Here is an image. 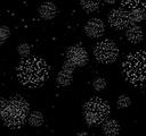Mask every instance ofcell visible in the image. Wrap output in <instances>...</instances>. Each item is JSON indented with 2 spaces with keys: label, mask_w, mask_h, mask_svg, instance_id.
Wrapping results in <instances>:
<instances>
[{
  "label": "cell",
  "mask_w": 146,
  "mask_h": 136,
  "mask_svg": "<svg viewBox=\"0 0 146 136\" xmlns=\"http://www.w3.org/2000/svg\"><path fill=\"white\" fill-rule=\"evenodd\" d=\"M17 79L27 87H39L49 77L50 68L44 60L38 57H31L23 60L16 69Z\"/></svg>",
  "instance_id": "obj_1"
},
{
  "label": "cell",
  "mask_w": 146,
  "mask_h": 136,
  "mask_svg": "<svg viewBox=\"0 0 146 136\" xmlns=\"http://www.w3.org/2000/svg\"><path fill=\"white\" fill-rule=\"evenodd\" d=\"M146 56L144 51H137L128 54L122 63V70L125 79L133 85L143 86L145 80Z\"/></svg>",
  "instance_id": "obj_2"
},
{
  "label": "cell",
  "mask_w": 146,
  "mask_h": 136,
  "mask_svg": "<svg viewBox=\"0 0 146 136\" xmlns=\"http://www.w3.org/2000/svg\"><path fill=\"white\" fill-rule=\"evenodd\" d=\"M83 112L84 120L89 126H98L108 118L111 108L105 100L100 97H91L86 102Z\"/></svg>",
  "instance_id": "obj_3"
},
{
  "label": "cell",
  "mask_w": 146,
  "mask_h": 136,
  "mask_svg": "<svg viewBox=\"0 0 146 136\" xmlns=\"http://www.w3.org/2000/svg\"><path fill=\"white\" fill-rule=\"evenodd\" d=\"M94 56L102 63H112L119 56V48L112 40H103L98 42L94 49Z\"/></svg>",
  "instance_id": "obj_4"
},
{
  "label": "cell",
  "mask_w": 146,
  "mask_h": 136,
  "mask_svg": "<svg viewBox=\"0 0 146 136\" xmlns=\"http://www.w3.org/2000/svg\"><path fill=\"white\" fill-rule=\"evenodd\" d=\"M27 114H25L24 112L19 111L18 109L11 107V105H7V108L5 109V111L1 114V118L5 122V125L11 129H18L21 128L25 120H26Z\"/></svg>",
  "instance_id": "obj_5"
},
{
  "label": "cell",
  "mask_w": 146,
  "mask_h": 136,
  "mask_svg": "<svg viewBox=\"0 0 146 136\" xmlns=\"http://www.w3.org/2000/svg\"><path fill=\"white\" fill-rule=\"evenodd\" d=\"M108 24L112 28L116 29V31H122L125 29L129 25H130V20H129V14L127 10L122 9V8H116V9H112L108 14L107 17Z\"/></svg>",
  "instance_id": "obj_6"
},
{
  "label": "cell",
  "mask_w": 146,
  "mask_h": 136,
  "mask_svg": "<svg viewBox=\"0 0 146 136\" xmlns=\"http://www.w3.org/2000/svg\"><path fill=\"white\" fill-rule=\"evenodd\" d=\"M66 58L75 67H83L88 62V52L81 45H72L66 52Z\"/></svg>",
  "instance_id": "obj_7"
},
{
  "label": "cell",
  "mask_w": 146,
  "mask_h": 136,
  "mask_svg": "<svg viewBox=\"0 0 146 136\" xmlns=\"http://www.w3.org/2000/svg\"><path fill=\"white\" fill-rule=\"evenodd\" d=\"M105 32V25L99 18H91L84 25V33L92 39L100 37Z\"/></svg>",
  "instance_id": "obj_8"
},
{
  "label": "cell",
  "mask_w": 146,
  "mask_h": 136,
  "mask_svg": "<svg viewBox=\"0 0 146 136\" xmlns=\"http://www.w3.org/2000/svg\"><path fill=\"white\" fill-rule=\"evenodd\" d=\"M57 14H58L57 7L55 6V3L50 2V1L43 2L39 7V15L42 19H46V20L52 19L57 16Z\"/></svg>",
  "instance_id": "obj_9"
},
{
  "label": "cell",
  "mask_w": 146,
  "mask_h": 136,
  "mask_svg": "<svg viewBox=\"0 0 146 136\" xmlns=\"http://www.w3.org/2000/svg\"><path fill=\"white\" fill-rule=\"evenodd\" d=\"M125 37L131 43H139L143 41V29L137 24H130L125 28Z\"/></svg>",
  "instance_id": "obj_10"
},
{
  "label": "cell",
  "mask_w": 146,
  "mask_h": 136,
  "mask_svg": "<svg viewBox=\"0 0 146 136\" xmlns=\"http://www.w3.org/2000/svg\"><path fill=\"white\" fill-rule=\"evenodd\" d=\"M103 133L106 136H116L120 131V124L115 119H106L102 122Z\"/></svg>",
  "instance_id": "obj_11"
},
{
  "label": "cell",
  "mask_w": 146,
  "mask_h": 136,
  "mask_svg": "<svg viewBox=\"0 0 146 136\" xmlns=\"http://www.w3.org/2000/svg\"><path fill=\"white\" fill-rule=\"evenodd\" d=\"M8 104L18 109L19 111L24 112L25 114H29L30 112V104L29 102L21 95H14L13 97H10V100L8 101Z\"/></svg>",
  "instance_id": "obj_12"
},
{
  "label": "cell",
  "mask_w": 146,
  "mask_h": 136,
  "mask_svg": "<svg viewBox=\"0 0 146 136\" xmlns=\"http://www.w3.org/2000/svg\"><path fill=\"white\" fill-rule=\"evenodd\" d=\"M129 14V20L130 24H137L140 23L145 19L146 14H145V8H132L128 11Z\"/></svg>",
  "instance_id": "obj_13"
},
{
  "label": "cell",
  "mask_w": 146,
  "mask_h": 136,
  "mask_svg": "<svg viewBox=\"0 0 146 136\" xmlns=\"http://www.w3.org/2000/svg\"><path fill=\"white\" fill-rule=\"evenodd\" d=\"M43 114L40 112V111H33L31 113H29V117H27V122L33 126V127H39L43 124Z\"/></svg>",
  "instance_id": "obj_14"
},
{
  "label": "cell",
  "mask_w": 146,
  "mask_h": 136,
  "mask_svg": "<svg viewBox=\"0 0 146 136\" xmlns=\"http://www.w3.org/2000/svg\"><path fill=\"white\" fill-rule=\"evenodd\" d=\"M82 9L87 12H94L99 8L100 0H79Z\"/></svg>",
  "instance_id": "obj_15"
},
{
  "label": "cell",
  "mask_w": 146,
  "mask_h": 136,
  "mask_svg": "<svg viewBox=\"0 0 146 136\" xmlns=\"http://www.w3.org/2000/svg\"><path fill=\"white\" fill-rule=\"evenodd\" d=\"M56 80L60 86H68L71 84V82H72V73H67V71L60 70L58 73V75H57Z\"/></svg>",
  "instance_id": "obj_16"
},
{
  "label": "cell",
  "mask_w": 146,
  "mask_h": 136,
  "mask_svg": "<svg viewBox=\"0 0 146 136\" xmlns=\"http://www.w3.org/2000/svg\"><path fill=\"white\" fill-rule=\"evenodd\" d=\"M122 6L128 7L129 9L132 8H145V0H120Z\"/></svg>",
  "instance_id": "obj_17"
},
{
  "label": "cell",
  "mask_w": 146,
  "mask_h": 136,
  "mask_svg": "<svg viewBox=\"0 0 146 136\" xmlns=\"http://www.w3.org/2000/svg\"><path fill=\"white\" fill-rule=\"evenodd\" d=\"M130 104H131V99H130L128 95L122 94V95H120V96H119L117 102H116L117 108H120V109H124V108L130 107Z\"/></svg>",
  "instance_id": "obj_18"
},
{
  "label": "cell",
  "mask_w": 146,
  "mask_h": 136,
  "mask_svg": "<svg viewBox=\"0 0 146 136\" xmlns=\"http://www.w3.org/2000/svg\"><path fill=\"white\" fill-rule=\"evenodd\" d=\"M17 51H18V54L21 56V57H23V58H25V57H27L29 54H30V52H31V45L30 44H27V43H21L18 46H17Z\"/></svg>",
  "instance_id": "obj_19"
},
{
  "label": "cell",
  "mask_w": 146,
  "mask_h": 136,
  "mask_svg": "<svg viewBox=\"0 0 146 136\" xmlns=\"http://www.w3.org/2000/svg\"><path fill=\"white\" fill-rule=\"evenodd\" d=\"M92 87L96 91H102V90H104L106 87V80L103 77H97L92 82Z\"/></svg>",
  "instance_id": "obj_20"
},
{
  "label": "cell",
  "mask_w": 146,
  "mask_h": 136,
  "mask_svg": "<svg viewBox=\"0 0 146 136\" xmlns=\"http://www.w3.org/2000/svg\"><path fill=\"white\" fill-rule=\"evenodd\" d=\"M10 35V29L7 26H0V44L5 43Z\"/></svg>",
  "instance_id": "obj_21"
},
{
  "label": "cell",
  "mask_w": 146,
  "mask_h": 136,
  "mask_svg": "<svg viewBox=\"0 0 146 136\" xmlns=\"http://www.w3.org/2000/svg\"><path fill=\"white\" fill-rule=\"evenodd\" d=\"M76 67L72 63V62H70L68 60H66L64 63H63V67H62V70H64V71H67V73H72L73 74V71H74V69H75Z\"/></svg>",
  "instance_id": "obj_22"
},
{
  "label": "cell",
  "mask_w": 146,
  "mask_h": 136,
  "mask_svg": "<svg viewBox=\"0 0 146 136\" xmlns=\"http://www.w3.org/2000/svg\"><path fill=\"white\" fill-rule=\"evenodd\" d=\"M7 105H8V101L5 97H0V117L5 111V109L7 108Z\"/></svg>",
  "instance_id": "obj_23"
},
{
  "label": "cell",
  "mask_w": 146,
  "mask_h": 136,
  "mask_svg": "<svg viewBox=\"0 0 146 136\" xmlns=\"http://www.w3.org/2000/svg\"><path fill=\"white\" fill-rule=\"evenodd\" d=\"M75 136H89V134H88V133H86V131H79Z\"/></svg>",
  "instance_id": "obj_24"
},
{
  "label": "cell",
  "mask_w": 146,
  "mask_h": 136,
  "mask_svg": "<svg viewBox=\"0 0 146 136\" xmlns=\"http://www.w3.org/2000/svg\"><path fill=\"white\" fill-rule=\"evenodd\" d=\"M105 3H107V5H113V3H115L117 0H103Z\"/></svg>",
  "instance_id": "obj_25"
}]
</instances>
